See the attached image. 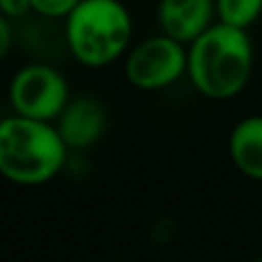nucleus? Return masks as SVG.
Segmentation results:
<instances>
[{
  "label": "nucleus",
  "instance_id": "nucleus-13",
  "mask_svg": "<svg viewBox=\"0 0 262 262\" xmlns=\"http://www.w3.org/2000/svg\"><path fill=\"white\" fill-rule=\"evenodd\" d=\"M258 262H262V260H258Z\"/></svg>",
  "mask_w": 262,
  "mask_h": 262
},
{
  "label": "nucleus",
  "instance_id": "nucleus-6",
  "mask_svg": "<svg viewBox=\"0 0 262 262\" xmlns=\"http://www.w3.org/2000/svg\"><path fill=\"white\" fill-rule=\"evenodd\" d=\"M214 14V0H159L157 9L161 32L180 44H191L203 35Z\"/></svg>",
  "mask_w": 262,
  "mask_h": 262
},
{
  "label": "nucleus",
  "instance_id": "nucleus-9",
  "mask_svg": "<svg viewBox=\"0 0 262 262\" xmlns=\"http://www.w3.org/2000/svg\"><path fill=\"white\" fill-rule=\"evenodd\" d=\"M214 9L221 23L246 30L262 14V0H214Z\"/></svg>",
  "mask_w": 262,
  "mask_h": 262
},
{
  "label": "nucleus",
  "instance_id": "nucleus-4",
  "mask_svg": "<svg viewBox=\"0 0 262 262\" xmlns=\"http://www.w3.org/2000/svg\"><path fill=\"white\" fill-rule=\"evenodd\" d=\"M9 101L16 115L30 120H49L58 118L69 101L67 81L58 69L49 64H28L9 85Z\"/></svg>",
  "mask_w": 262,
  "mask_h": 262
},
{
  "label": "nucleus",
  "instance_id": "nucleus-3",
  "mask_svg": "<svg viewBox=\"0 0 262 262\" xmlns=\"http://www.w3.org/2000/svg\"><path fill=\"white\" fill-rule=\"evenodd\" d=\"M64 32L69 51L78 62L104 67L127 51L134 23L120 0H81L67 16Z\"/></svg>",
  "mask_w": 262,
  "mask_h": 262
},
{
  "label": "nucleus",
  "instance_id": "nucleus-5",
  "mask_svg": "<svg viewBox=\"0 0 262 262\" xmlns=\"http://www.w3.org/2000/svg\"><path fill=\"white\" fill-rule=\"evenodd\" d=\"M127 78L140 90H161L186 74V49L168 35L140 41L127 58Z\"/></svg>",
  "mask_w": 262,
  "mask_h": 262
},
{
  "label": "nucleus",
  "instance_id": "nucleus-10",
  "mask_svg": "<svg viewBox=\"0 0 262 262\" xmlns=\"http://www.w3.org/2000/svg\"><path fill=\"white\" fill-rule=\"evenodd\" d=\"M81 0H30V7L39 16L49 18H67Z\"/></svg>",
  "mask_w": 262,
  "mask_h": 262
},
{
  "label": "nucleus",
  "instance_id": "nucleus-12",
  "mask_svg": "<svg viewBox=\"0 0 262 262\" xmlns=\"http://www.w3.org/2000/svg\"><path fill=\"white\" fill-rule=\"evenodd\" d=\"M9 46H12V28H9V21L5 16H0V62L7 55Z\"/></svg>",
  "mask_w": 262,
  "mask_h": 262
},
{
  "label": "nucleus",
  "instance_id": "nucleus-11",
  "mask_svg": "<svg viewBox=\"0 0 262 262\" xmlns=\"http://www.w3.org/2000/svg\"><path fill=\"white\" fill-rule=\"evenodd\" d=\"M32 12L30 0H0V16L5 18H21Z\"/></svg>",
  "mask_w": 262,
  "mask_h": 262
},
{
  "label": "nucleus",
  "instance_id": "nucleus-2",
  "mask_svg": "<svg viewBox=\"0 0 262 262\" xmlns=\"http://www.w3.org/2000/svg\"><path fill=\"white\" fill-rule=\"evenodd\" d=\"M64 149L49 122L14 115L0 122V175L18 184H39L60 170Z\"/></svg>",
  "mask_w": 262,
  "mask_h": 262
},
{
  "label": "nucleus",
  "instance_id": "nucleus-1",
  "mask_svg": "<svg viewBox=\"0 0 262 262\" xmlns=\"http://www.w3.org/2000/svg\"><path fill=\"white\" fill-rule=\"evenodd\" d=\"M253 69V46L246 30L212 23L186 51V74L200 95L230 99L246 88Z\"/></svg>",
  "mask_w": 262,
  "mask_h": 262
},
{
  "label": "nucleus",
  "instance_id": "nucleus-7",
  "mask_svg": "<svg viewBox=\"0 0 262 262\" xmlns=\"http://www.w3.org/2000/svg\"><path fill=\"white\" fill-rule=\"evenodd\" d=\"M58 134L67 147H88L101 136L106 127V113L99 101L90 97H78L74 101H67L62 113L58 115Z\"/></svg>",
  "mask_w": 262,
  "mask_h": 262
},
{
  "label": "nucleus",
  "instance_id": "nucleus-8",
  "mask_svg": "<svg viewBox=\"0 0 262 262\" xmlns=\"http://www.w3.org/2000/svg\"><path fill=\"white\" fill-rule=\"evenodd\" d=\"M228 147L239 172L262 182V115H251L237 122Z\"/></svg>",
  "mask_w": 262,
  "mask_h": 262
}]
</instances>
